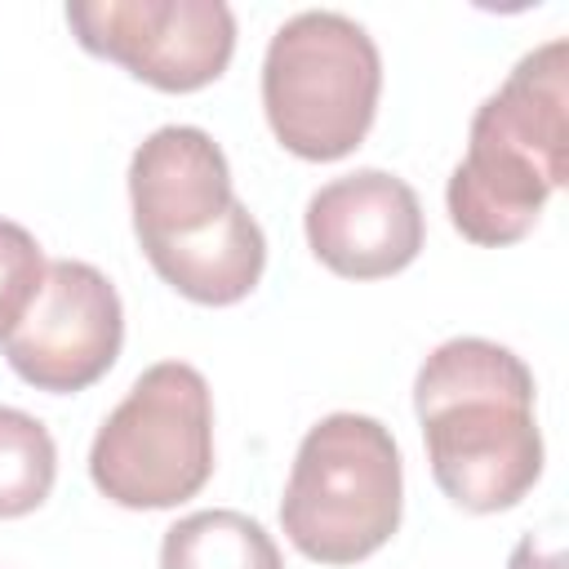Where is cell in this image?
<instances>
[{
    "mask_svg": "<svg viewBox=\"0 0 569 569\" xmlns=\"http://www.w3.org/2000/svg\"><path fill=\"white\" fill-rule=\"evenodd\" d=\"M124 307L116 284L76 258H58L18 329L4 338L9 369L49 396H71L93 387L120 356Z\"/></svg>",
    "mask_w": 569,
    "mask_h": 569,
    "instance_id": "7",
    "label": "cell"
},
{
    "mask_svg": "<svg viewBox=\"0 0 569 569\" xmlns=\"http://www.w3.org/2000/svg\"><path fill=\"white\" fill-rule=\"evenodd\" d=\"M507 569H560V547H556V538L525 533V538L516 542Z\"/></svg>",
    "mask_w": 569,
    "mask_h": 569,
    "instance_id": "14",
    "label": "cell"
},
{
    "mask_svg": "<svg viewBox=\"0 0 569 569\" xmlns=\"http://www.w3.org/2000/svg\"><path fill=\"white\" fill-rule=\"evenodd\" d=\"M382 93V58L373 36L333 9H302L276 27L262 58V111L284 151L298 160L351 156Z\"/></svg>",
    "mask_w": 569,
    "mask_h": 569,
    "instance_id": "4",
    "label": "cell"
},
{
    "mask_svg": "<svg viewBox=\"0 0 569 569\" xmlns=\"http://www.w3.org/2000/svg\"><path fill=\"white\" fill-rule=\"evenodd\" d=\"M405 511L396 436L369 413L320 418L289 467L280 525L316 565H356L391 542Z\"/></svg>",
    "mask_w": 569,
    "mask_h": 569,
    "instance_id": "3",
    "label": "cell"
},
{
    "mask_svg": "<svg viewBox=\"0 0 569 569\" xmlns=\"http://www.w3.org/2000/svg\"><path fill=\"white\" fill-rule=\"evenodd\" d=\"M147 262L182 298H191L200 307H231V302L249 298L253 284L262 280L267 236H262L258 218L249 213V204L236 200L209 236L151 249Z\"/></svg>",
    "mask_w": 569,
    "mask_h": 569,
    "instance_id": "10",
    "label": "cell"
},
{
    "mask_svg": "<svg viewBox=\"0 0 569 569\" xmlns=\"http://www.w3.org/2000/svg\"><path fill=\"white\" fill-rule=\"evenodd\" d=\"M427 462L440 493L476 516L516 507L542 476L529 365L489 338L440 342L413 378Z\"/></svg>",
    "mask_w": 569,
    "mask_h": 569,
    "instance_id": "1",
    "label": "cell"
},
{
    "mask_svg": "<svg viewBox=\"0 0 569 569\" xmlns=\"http://www.w3.org/2000/svg\"><path fill=\"white\" fill-rule=\"evenodd\" d=\"M129 204L142 253L209 236L236 204L222 147L196 124L147 133L129 160Z\"/></svg>",
    "mask_w": 569,
    "mask_h": 569,
    "instance_id": "9",
    "label": "cell"
},
{
    "mask_svg": "<svg viewBox=\"0 0 569 569\" xmlns=\"http://www.w3.org/2000/svg\"><path fill=\"white\" fill-rule=\"evenodd\" d=\"M213 476V396L196 365L160 360L138 373L89 449V480L129 511H164Z\"/></svg>",
    "mask_w": 569,
    "mask_h": 569,
    "instance_id": "5",
    "label": "cell"
},
{
    "mask_svg": "<svg viewBox=\"0 0 569 569\" xmlns=\"http://www.w3.org/2000/svg\"><path fill=\"white\" fill-rule=\"evenodd\" d=\"M44 249L40 240L22 227L0 218V342L18 329V320L31 311L40 284H44Z\"/></svg>",
    "mask_w": 569,
    "mask_h": 569,
    "instance_id": "13",
    "label": "cell"
},
{
    "mask_svg": "<svg viewBox=\"0 0 569 569\" xmlns=\"http://www.w3.org/2000/svg\"><path fill=\"white\" fill-rule=\"evenodd\" d=\"M569 173V44L547 40L476 107L467 156L453 164L449 222L485 249L533 231Z\"/></svg>",
    "mask_w": 569,
    "mask_h": 569,
    "instance_id": "2",
    "label": "cell"
},
{
    "mask_svg": "<svg viewBox=\"0 0 569 569\" xmlns=\"http://www.w3.org/2000/svg\"><path fill=\"white\" fill-rule=\"evenodd\" d=\"M58 480V449L40 418L0 405V520L36 511Z\"/></svg>",
    "mask_w": 569,
    "mask_h": 569,
    "instance_id": "12",
    "label": "cell"
},
{
    "mask_svg": "<svg viewBox=\"0 0 569 569\" xmlns=\"http://www.w3.org/2000/svg\"><path fill=\"white\" fill-rule=\"evenodd\" d=\"M311 253L342 280H382L405 271L422 240L418 191L387 169H356L325 182L302 213Z\"/></svg>",
    "mask_w": 569,
    "mask_h": 569,
    "instance_id": "8",
    "label": "cell"
},
{
    "mask_svg": "<svg viewBox=\"0 0 569 569\" xmlns=\"http://www.w3.org/2000/svg\"><path fill=\"white\" fill-rule=\"evenodd\" d=\"M67 27L80 49L160 93L213 84L236 53V13L222 0H84L67 4Z\"/></svg>",
    "mask_w": 569,
    "mask_h": 569,
    "instance_id": "6",
    "label": "cell"
},
{
    "mask_svg": "<svg viewBox=\"0 0 569 569\" xmlns=\"http://www.w3.org/2000/svg\"><path fill=\"white\" fill-rule=\"evenodd\" d=\"M160 569H284L276 538L244 511H191L164 529Z\"/></svg>",
    "mask_w": 569,
    "mask_h": 569,
    "instance_id": "11",
    "label": "cell"
}]
</instances>
